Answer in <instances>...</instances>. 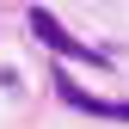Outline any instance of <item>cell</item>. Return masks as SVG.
Here are the masks:
<instances>
[{
    "instance_id": "1",
    "label": "cell",
    "mask_w": 129,
    "mask_h": 129,
    "mask_svg": "<svg viewBox=\"0 0 129 129\" xmlns=\"http://www.w3.org/2000/svg\"><path fill=\"white\" fill-rule=\"evenodd\" d=\"M25 25H31V37L43 43V49H49L55 61H86V68H111V55L105 49H92V43H80V37H68V31H61V19L49 6H31L25 12Z\"/></svg>"
}]
</instances>
